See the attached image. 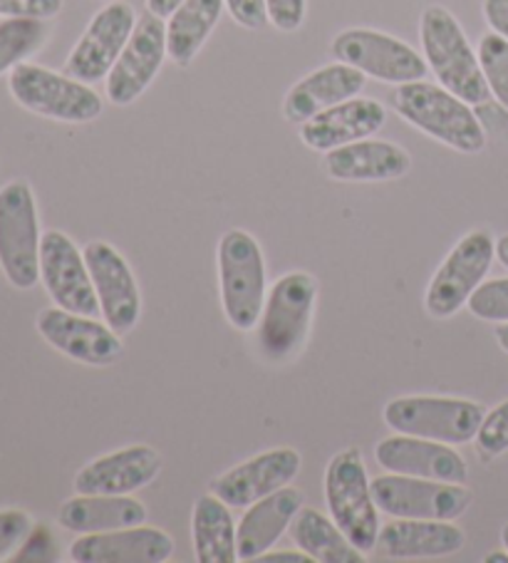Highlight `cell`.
I'll return each mask as SVG.
<instances>
[{
  "mask_svg": "<svg viewBox=\"0 0 508 563\" xmlns=\"http://www.w3.org/2000/svg\"><path fill=\"white\" fill-rule=\"evenodd\" d=\"M393 107L412 128L456 152L478 154L486 147V130L472 104L442 85L422 80L397 85Z\"/></svg>",
  "mask_w": 508,
  "mask_h": 563,
  "instance_id": "cell-1",
  "label": "cell"
},
{
  "mask_svg": "<svg viewBox=\"0 0 508 563\" xmlns=\"http://www.w3.org/2000/svg\"><path fill=\"white\" fill-rule=\"evenodd\" d=\"M419 41H422L424 60L432 67L439 85L468 104H486L492 92L478 65V55L446 8H424L419 18Z\"/></svg>",
  "mask_w": 508,
  "mask_h": 563,
  "instance_id": "cell-2",
  "label": "cell"
},
{
  "mask_svg": "<svg viewBox=\"0 0 508 563\" xmlns=\"http://www.w3.org/2000/svg\"><path fill=\"white\" fill-rule=\"evenodd\" d=\"M41 219L33 187L13 179L0 187V271L18 290L41 280Z\"/></svg>",
  "mask_w": 508,
  "mask_h": 563,
  "instance_id": "cell-3",
  "label": "cell"
},
{
  "mask_svg": "<svg viewBox=\"0 0 508 563\" xmlns=\"http://www.w3.org/2000/svg\"><path fill=\"white\" fill-rule=\"evenodd\" d=\"M8 90L27 112L55 122L87 124L102 114V97L90 85L43 65L21 63L13 67Z\"/></svg>",
  "mask_w": 508,
  "mask_h": 563,
  "instance_id": "cell-4",
  "label": "cell"
},
{
  "mask_svg": "<svg viewBox=\"0 0 508 563\" xmlns=\"http://www.w3.org/2000/svg\"><path fill=\"white\" fill-rule=\"evenodd\" d=\"M221 306L229 323L239 330L256 328L266 303V261L256 239L231 229L219 241Z\"/></svg>",
  "mask_w": 508,
  "mask_h": 563,
  "instance_id": "cell-5",
  "label": "cell"
},
{
  "mask_svg": "<svg viewBox=\"0 0 508 563\" xmlns=\"http://www.w3.org/2000/svg\"><path fill=\"white\" fill-rule=\"evenodd\" d=\"M318 284L306 271H292L276 280L258 318V351L270 363L288 361L306 341Z\"/></svg>",
  "mask_w": 508,
  "mask_h": 563,
  "instance_id": "cell-6",
  "label": "cell"
},
{
  "mask_svg": "<svg viewBox=\"0 0 508 563\" xmlns=\"http://www.w3.org/2000/svg\"><path fill=\"white\" fill-rule=\"evenodd\" d=\"M325 499L332 521L343 529L345 537L363 553L373 551L383 527L373 497V482L367 479L360 450H343L328 462Z\"/></svg>",
  "mask_w": 508,
  "mask_h": 563,
  "instance_id": "cell-7",
  "label": "cell"
},
{
  "mask_svg": "<svg viewBox=\"0 0 508 563\" xmlns=\"http://www.w3.org/2000/svg\"><path fill=\"white\" fill-rule=\"evenodd\" d=\"M484 417V405L459 397H397L385 407L389 430L452 446L474 442Z\"/></svg>",
  "mask_w": 508,
  "mask_h": 563,
  "instance_id": "cell-8",
  "label": "cell"
},
{
  "mask_svg": "<svg viewBox=\"0 0 508 563\" xmlns=\"http://www.w3.org/2000/svg\"><path fill=\"white\" fill-rule=\"evenodd\" d=\"M373 497L379 511L395 519L454 521L472 507L474 494L466 484L385 474L373 479Z\"/></svg>",
  "mask_w": 508,
  "mask_h": 563,
  "instance_id": "cell-9",
  "label": "cell"
},
{
  "mask_svg": "<svg viewBox=\"0 0 508 563\" xmlns=\"http://www.w3.org/2000/svg\"><path fill=\"white\" fill-rule=\"evenodd\" d=\"M330 51L340 63L353 65L365 77H375V80L389 85L424 80L429 70L427 60L415 47H409L395 35L369 31V27L343 31L332 41Z\"/></svg>",
  "mask_w": 508,
  "mask_h": 563,
  "instance_id": "cell-10",
  "label": "cell"
},
{
  "mask_svg": "<svg viewBox=\"0 0 508 563\" xmlns=\"http://www.w3.org/2000/svg\"><path fill=\"white\" fill-rule=\"evenodd\" d=\"M496 244L486 231H472L449 251L444 264L427 288V310L434 318H452L484 284L488 268L494 264Z\"/></svg>",
  "mask_w": 508,
  "mask_h": 563,
  "instance_id": "cell-11",
  "label": "cell"
},
{
  "mask_svg": "<svg viewBox=\"0 0 508 563\" xmlns=\"http://www.w3.org/2000/svg\"><path fill=\"white\" fill-rule=\"evenodd\" d=\"M166 23L164 18L146 11L136 18L134 33L117 57L112 73L107 75V100L126 107L146 92L166 60Z\"/></svg>",
  "mask_w": 508,
  "mask_h": 563,
  "instance_id": "cell-12",
  "label": "cell"
},
{
  "mask_svg": "<svg viewBox=\"0 0 508 563\" xmlns=\"http://www.w3.org/2000/svg\"><path fill=\"white\" fill-rule=\"evenodd\" d=\"M136 13L124 0H112L97 13L73 53L65 60V75L75 80L92 85L97 80H107L112 73L117 57L122 55L126 41L134 33Z\"/></svg>",
  "mask_w": 508,
  "mask_h": 563,
  "instance_id": "cell-13",
  "label": "cell"
},
{
  "mask_svg": "<svg viewBox=\"0 0 508 563\" xmlns=\"http://www.w3.org/2000/svg\"><path fill=\"white\" fill-rule=\"evenodd\" d=\"M35 328L47 345L82 365H114L124 353L120 333L95 320V316L70 313V310L55 306L37 313Z\"/></svg>",
  "mask_w": 508,
  "mask_h": 563,
  "instance_id": "cell-14",
  "label": "cell"
},
{
  "mask_svg": "<svg viewBox=\"0 0 508 563\" xmlns=\"http://www.w3.org/2000/svg\"><path fill=\"white\" fill-rule=\"evenodd\" d=\"M41 280L57 308L80 316L100 313L85 254L63 231H45L41 244Z\"/></svg>",
  "mask_w": 508,
  "mask_h": 563,
  "instance_id": "cell-15",
  "label": "cell"
},
{
  "mask_svg": "<svg viewBox=\"0 0 508 563\" xmlns=\"http://www.w3.org/2000/svg\"><path fill=\"white\" fill-rule=\"evenodd\" d=\"M82 254L87 268H90L104 323L120 335L132 333L142 316V296L130 264L120 251L104 241H90Z\"/></svg>",
  "mask_w": 508,
  "mask_h": 563,
  "instance_id": "cell-16",
  "label": "cell"
},
{
  "mask_svg": "<svg viewBox=\"0 0 508 563\" xmlns=\"http://www.w3.org/2000/svg\"><path fill=\"white\" fill-rule=\"evenodd\" d=\"M300 464V452L290 446H278V450L261 452L253 460L223 472L219 479L211 482V492L229 507H251L268 494L288 487L298 477Z\"/></svg>",
  "mask_w": 508,
  "mask_h": 563,
  "instance_id": "cell-17",
  "label": "cell"
},
{
  "mask_svg": "<svg viewBox=\"0 0 508 563\" xmlns=\"http://www.w3.org/2000/svg\"><path fill=\"white\" fill-rule=\"evenodd\" d=\"M375 460L379 467L393 474L452 484H466L468 479L466 462L452 444L424 440V437H385L375 446Z\"/></svg>",
  "mask_w": 508,
  "mask_h": 563,
  "instance_id": "cell-18",
  "label": "cell"
},
{
  "mask_svg": "<svg viewBox=\"0 0 508 563\" xmlns=\"http://www.w3.org/2000/svg\"><path fill=\"white\" fill-rule=\"evenodd\" d=\"M174 556V541L154 527H130L100 533H80L70 547L75 563H166Z\"/></svg>",
  "mask_w": 508,
  "mask_h": 563,
  "instance_id": "cell-19",
  "label": "cell"
},
{
  "mask_svg": "<svg viewBox=\"0 0 508 563\" xmlns=\"http://www.w3.org/2000/svg\"><path fill=\"white\" fill-rule=\"evenodd\" d=\"M162 457L150 444H132L95 460L77 472V494H132L159 477Z\"/></svg>",
  "mask_w": 508,
  "mask_h": 563,
  "instance_id": "cell-20",
  "label": "cell"
},
{
  "mask_svg": "<svg viewBox=\"0 0 508 563\" xmlns=\"http://www.w3.org/2000/svg\"><path fill=\"white\" fill-rule=\"evenodd\" d=\"M387 110L369 97H350L300 124V140L312 152H330L350 142L367 140L383 130Z\"/></svg>",
  "mask_w": 508,
  "mask_h": 563,
  "instance_id": "cell-21",
  "label": "cell"
},
{
  "mask_svg": "<svg viewBox=\"0 0 508 563\" xmlns=\"http://www.w3.org/2000/svg\"><path fill=\"white\" fill-rule=\"evenodd\" d=\"M466 533L452 521L432 519H395L379 529L377 551L383 559L415 561L444 559L462 551Z\"/></svg>",
  "mask_w": 508,
  "mask_h": 563,
  "instance_id": "cell-22",
  "label": "cell"
},
{
  "mask_svg": "<svg viewBox=\"0 0 508 563\" xmlns=\"http://www.w3.org/2000/svg\"><path fill=\"white\" fill-rule=\"evenodd\" d=\"M365 87V75L347 63H332L318 67L290 87L283 100V114L292 124H302L316 114L330 110L340 102L357 97Z\"/></svg>",
  "mask_w": 508,
  "mask_h": 563,
  "instance_id": "cell-23",
  "label": "cell"
},
{
  "mask_svg": "<svg viewBox=\"0 0 508 563\" xmlns=\"http://www.w3.org/2000/svg\"><path fill=\"white\" fill-rule=\"evenodd\" d=\"M300 509L302 492L292 487H283L251 504L236 527L239 561H258L263 553L276 547L283 533L290 531Z\"/></svg>",
  "mask_w": 508,
  "mask_h": 563,
  "instance_id": "cell-24",
  "label": "cell"
},
{
  "mask_svg": "<svg viewBox=\"0 0 508 563\" xmlns=\"http://www.w3.org/2000/svg\"><path fill=\"white\" fill-rule=\"evenodd\" d=\"M325 169L338 181H393L412 169V157L395 142L367 137L325 152Z\"/></svg>",
  "mask_w": 508,
  "mask_h": 563,
  "instance_id": "cell-25",
  "label": "cell"
},
{
  "mask_svg": "<svg viewBox=\"0 0 508 563\" xmlns=\"http://www.w3.org/2000/svg\"><path fill=\"white\" fill-rule=\"evenodd\" d=\"M150 511L130 494H77L57 511V523L75 533H100L140 527Z\"/></svg>",
  "mask_w": 508,
  "mask_h": 563,
  "instance_id": "cell-26",
  "label": "cell"
},
{
  "mask_svg": "<svg viewBox=\"0 0 508 563\" xmlns=\"http://www.w3.org/2000/svg\"><path fill=\"white\" fill-rule=\"evenodd\" d=\"M223 8H227L223 0H184L166 18V55L181 67L191 65L213 27L219 25Z\"/></svg>",
  "mask_w": 508,
  "mask_h": 563,
  "instance_id": "cell-27",
  "label": "cell"
},
{
  "mask_svg": "<svg viewBox=\"0 0 508 563\" xmlns=\"http://www.w3.org/2000/svg\"><path fill=\"white\" fill-rule=\"evenodd\" d=\"M231 507L217 494H207L194 504V553L199 563H236V523L231 517Z\"/></svg>",
  "mask_w": 508,
  "mask_h": 563,
  "instance_id": "cell-28",
  "label": "cell"
},
{
  "mask_svg": "<svg viewBox=\"0 0 508 563\" xmlns=\"http://www.w3.org/2000/svg\"><path fill=\"white\" fill-rule=\"evenodd\" d=\"M290 537L300 551L320 563H363L365 553L350 541L335 521L318 509L302 507L290 523Z\"/></svg>",
  "mask_w": 508,
  "mask_h": 563,
  "instance_id": "cell-29",
  "label": "cell"
},
{
  "mask_svg": "<svg viewBox=\"0 0 508 563\" xmlns=\"http://www.w3.org/2000/svg\"><path fill=\"white\" fill-rule=\"evenodd\" d=\"M51 37V27L37 18H5L0 21V75L35 55Z\"/></svg>",
  "mask_w": 508,
  "mask_h": 563,
  "instance_id": "cell-30",
  "label": "cell"
},
{
  "mask_svg": "<svg viewBox=\"0 0 508 563\" xmlns=\"http://www.w3.org/2000/svg\"><path fill=\"white\" fill-rule=\"evenodd\" d=\"M478 65L486 77L488 92H492L498 104L508 110V41L498 33H486L478 41Z\"/></svg>",
  "mask_w": 508,
  "mask_h": 563,
  "instance_id": "cell-31",
  "label": "cell"
},
{
  "mask_svg": "<svg viewBox=\"0 0 508 563\" xmlns=\"http://www.w3.org/2000/svg\"><path fill=\"white\" fill-rule=\"evenodd\" d=\"M468 310L488 323H508V278L486 280L468 298Z\"/></svg>",
  "mask_w": 508,
  "mask_h": 563,
  "instance_id": "cell-32",
  "label": "cell"
},
{
  "mask_svg": "<svg viewBox=\"0 0 508 563\" xmlns=\"http://www.w3.org/2000/svg\"><path fill=\"white\" fill-rule=\"evenodd\" d=\"M476 446L488 457H498V454L508 452V400L496 405L492 412H486L482 427H478Z\"/></svg>",
  "mask_w": 508,
  "mask_h": 563,
  "instance_id": "cell-33",
  "label": "cell"
},
{
  "mask_svg": "<svg viewBox=\"0 0 508 563\" xmlns=\"http://www.w3.org/2000/svg\"><path fill=\"white\" fill-rule=\"evenodd\" d=\"M13 563H45V561H60V553H57V539L55 533L45 527V523H37L33 531L27 533L25 541L18 547V553H13Z\"/></svg>",
  "mask_w": 508,
  "mask_h": 563,
  "instance_id": "cell-34",
  "label": "cell"
},
{
  "mask_svg": "<svg viewBox=\"0 0 508 563\" xmlns=\"http://www.w3.org/2000/svg\"><path fill=\"white\" fill-rule=\"evenodd\" d=\"M33 519L21 509H0V561L11 559L13 551L33 531Z\"/></svg>",
  "mask_w": 508,
  "mask_h": 563,
  "instance_id": "cell-35",
  "label": "cell"
},
{
  "mask_svg": "<svg viewBox=\"0 0 508 563\" xmlns=\"http://www.w3.org/2000/svg\"><path fill=\"white\" fill-rule=\"evenodd\" d=\"M268 23H273L283 33H296L306 23L308 0H266Z\"/></svg>",
  "mask_w": 508,
  "mask_h": 563,
  "instance_id": "cell-36",
  "label": "cell"
},
{
  "mask_svg": "<svg viewBox=\"0 0 508 563\" xmlns=\"http://www.w3.org/2000/svg\"><path fill=\"white\" fill-rule=\"evenodd\" d=\"M63 11V0H0V15L3 18H37L51 21Z\"/></svg>",
  "mask_w": 508,
  "mask_h": 563,
  "instance_id": "cell-37",
  "label": "cell"
},
{
  "mask_svg": "<svg viewBox=\"0 0 508 563\" xmlns=\"http://www.w3.org/2000/svg\"><path fill=\"white\" fill-rule=\"evenodd\" d=\"M227 11L239 25L249 27V31H261L268 23L266 0H223Z\"/></svg>",
  "mask_w": 508,
  "mask_h": 563,
  "instance_id": "cell-38",
  "label": "cell"
},
{
  "mask_svg": "<svg viewBox=\"0 0 508 563\" xmlns=\"http://www.w3.org/2000/svg\"><path fill=\"white\" fill-rule=\"evenodd\" d=\"M484 15L492 31L508 41V0H484Z\"/></svg>",
  "mask_w": 508,
  "mask_h": 563,
  "instance_id": "cell-39",
  "label": "cell"
},
{
  "mask_svg": "<svg viewBox=\"0 0 508 563\" xmlns=\"http://www.w3.org/2000/svg\"><path fill=\"white\" fill-rule=\"evenodd\" d=\"M263 563H312L306 551H266L258 559Z\"/></svg>",
  "mask_w": 508,
  "mask_h": 563,
  "instance_id": "cell-40",
  "label": "cell"
},
{
  "mask_svg": "<svg viewBox=\"0 0 508 563\" xmlns=\"http://www.w3.org/2000/svg\"><path fill=\"white\" fill-rule=\"evenodd\" d=\"M181 3L184 0H146V11L159 18H169Z\"/></svg>",
  "mask_w": 508,
  "mask_h": 563,
  "instance_id": "cell-41",
  "label": "cell"
},
{
  "mask_svg": "<svg viewBox=\"0 0 508 563\" xmlns=\"http://www.w3.org/2000/svg\"><path fill=\"white\" fill-rule=\"evenodd\" d=\"M496 258H498V264L508 268V234L496 241Z\"/></svg>",
  "mask_w": 508,
  "mask_h": 563,
  "instance_id": "cell-42",
  "label": "cell"
},
{
  "mask_svg": "<svg viewBox=\"0 0 508 563\" xmlns=\"http://www.w3.org/2000/svg\"><path fill=\"white\" fill-rule=\"evenodd\" d=\"M494 335H496V343L501 345V351L508 353V323H498V328L494 330Z\"/></svg>",
  "mask_w": 508,
  "mask_h": 563,
  "instance_id": "cell-43",
  "label": "cell"
},
{
  "mask_svg": "<svg viewBox=\"0 0 508 563\" xmlns=\"http://www.w3.org/2000/svg\"><path fill=\"white\" fill-rule=\"evenodd\" d=\"M486 563H508V551L506 553H488Z\"/></svg>",
  "mask_w": 508,
  "mask_h": 563,
  "instance_id": "cell-44",
  "label": "cell"
},
{
  "mask_svg": "<svg viewBox=\"0 0 508 563\" xmlns=\"http://www.w3.org/2000/svg\"><path fill=\"white\" fill-rule=\"evenodd\" d=\"M501 541H504V549L508 551V523L501 529Z\"/></svg>",
  "mask_w": 508,
  "mask_h": 563,
  "instance_id": "cell-45",
  "label": "cell"
}]
</instances>
